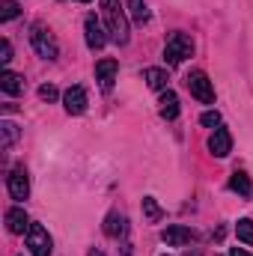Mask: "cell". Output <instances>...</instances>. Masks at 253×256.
<instances>
[{
  "instance_id": "cell-1",
  "label": "cell",
  "mask_w": 253,
  "mask_h": 256,
  "mask_svg": "<svg viewBox=\"0 0 253 256\" xmlns=\"http://www.w3.org/2000/svg\"><path fill=\"white\" fill-rule=\"evenodd\" d=\"M102 12H104V24H108V36L116 45L128 42V12L120 0H102Z\"/></svg>"
},
{
  "instance_id": "cell-2",
  "label": "cell",
  "mask_w": 253,
  "mask_h": 256,
  "mask_svg": "<svg viewBox=\"0 0 253 256\" xmlns=\"http://www.w3.org/2000/svg\"><path fill=\"white\" fill-rule=\"evenodd\" d=\"M30 45H33V51H36L42 60H57V54H60V45H57L54 33H51L45 24H33V30H30Z\"/></svg>"
},
{
  "instance_id": "cell-3",
  "label": "cell",
  "mask_w": 253,
  "mask_h": 256,
  "mask_svg": "<svg viewBox=\"0 0 253 256\" xmlns=\"http://www.w3.org/2000/svg\"><path fill=\"white\" fill-rule=\"evenodd\" d=\"M190 54H194V39H190L188 33H173L167 39V45H164V60L170 66L185 63Z\"/></svg>"
},
{
  "instance_id": "cell-4",
  "label": "cell",
  "mask_w": 253,
  "mask_h": 256,
  "mask_svg": "<svg viewBox=\"0 0 253 256\" xmlns=\"http://www.w3.org/2000/svg\"><path fill=\"white\" fill-rule=\"evenodd\" d=\"M185 84H188L190 96L196 98V102H202V104H212L214 102V84L208 80V74L206 72H190L188 78H185Z\"/></svg>"
},
{
  "instance_id": "cell-5",
  "label": "cell",
  "mask_w": 253,
  "mask_h": 256,
  "mask_svg": "<svg viewBox=\"0 0 253 256\" xmlns=\"http://www.w3.org/2000/svg\"><path fill=\"white\" fill-rule=\"evenodd\" d=\"M27 248H30L33 256H51L54 242H51V236H48V230L42 224H30V230H27Z\"/></svg>"
},
{
  "instance_id": "cell-6",
  "label": "cell",
  "mask_w": 253,
  "mask_h": 256,
  "mask_svg": "<svg viewBox=\"0 0 253 256\" xmlns=\"http://www.w3.org/2000/svg\"><path fill=\"white\" fill-rule=\"evenodd\" d=\"M84 36H86V45H90V51H102L104 45H108V27H102V21L96 18V15H86L84 18Z\"/></svg>"
},
{
  "instance_id": "cell-7",
  "label": "cell",
  "mask_w": 253,
  "mask_h": 256,
  "mask_svg": "<svg viewBox=\"0 0 253 256\" xmlns=\"http://www.w3.org/2000/svg\"><path fill=\"white\" fill-rule=\"evenodd\" d=\"M63 104H66V114H72V116H80L84 110H86V90L84 86H68L63 92Z\"/></svg>"
},
{
  "instance_id": "cell-8",
  "label": "cell",
  "mask_w": 253,
  "mask_h": 256,
  "mask_svg": "<svg viewBox=\"0 0 253 256\" xmlns=\"http://www.w3.org/2000/svg\"><path fill=\"white\" fill-rule=\"evenodd\" d=\"M208 152H212L214 158H226V155L232 152V134H230L226 128H214L212 137H208Z\"/></svg>"
},
{
  "instance_id": "cell-9",
  "label": "cell",
  "mask_w": 253,
  "mask_h": 256,
  "mask_svg": "<svg viewBox=\"0 0 253 256\" xmlns=\"http://www.w3.org/2000/svg\"><path fill=\"white\" fill-rule=\"evenodd\" d=\"M116 72H120V63H116V60H110V57L96 63V80L102 84V90H104V92H110V90H114V84H116Z\"/></svg>"
},
{
  "instance_id": "cell-10",
  "label": "cell",
  "mask_w": 253,
  "mask_h": 256,
  "mask_svg": "<svg viewBox=\"0 0 253 256\" xmlns=\"http://www.w3.org/2000/svg\"><path fill=\"white\" fill-rule=\"evenodd\" d=\"M161 238H164V244H170V248H185V244H190L196 236H194V230H188V226L173 224V226H167V230L161 232Z\"/></svg>"
},
{
  "instance_id": "cell-11",
  "label": "cell",
  "mask_w": 253,
  "mask_h": 256,
  "mask_svg": "<svg viewBox=\"0 0 253 256\" xmlns=\"http://www.w3.org/2000/svg\"><path fill=\"white\" fill-rule=\"evenodd\" d=\"M9 194H12V200H27V194H30V179H27V170H24V167H15V170L9 173Z\"/></svg>"
},
{
  "instance_id": "cell-12",
  "label": "cell",
  "mask_w": 253,
  "mask_h": 256,
  "mask_svg": "<svg viewBox=\"0 0 253 256\" xmlns=\"http://www.w3.org/2000/svg\"><path fill=\"white\" fill-rule=\"evenodd\" d=\"M6 230L12 232V236H24L27 230H30V218H27V212L24 208H9L6 212Z\"/></svg>"
},
{
  "instance_id": "cell-13",
  "label": "cell",
  "mask_w": 253,
  "mask_h": 256,
  "mask_svg": "<svg viewBox=\"0 0 253 256\" xmlns=\"http://www.w3.org/2000/svg\"><path fill=\"white\" fill-rule=\"evenodd\" d=\"M126 232H128V218L122 212H110V214L104 218V236L120 238V236H126Z\"/></svg>"
},
{
  "instance_id": "cell-14",
  "label": "cell",
  "mask_w": 253,
  "mask_h": 256,
  "mask_svg": "<svg viewBox=\"0 0 253 256\" xmlns=\"http://www.w3.org/2000/svg\"><path fill=\"white\" fill-rule=\"evenodd\" d=\"M158 114H161L164 120H176V116H179V96H176L173 90H164V92H161V98H158Z\"/></svg>"
},
{
  "instance_id": "cell-15",
  "label": "cell",
  "mask_w": 253,
  "mask_h": 256,
  "mask_svg": "<svg viewBox=\"0 0 253 256\" xmlns=\"http://www.w3.org/2000/svg\"><path fill=\"white\" fill-rule=\"evenodd\" d=\"M0 90H3L6 96H21V92H24V78L15 74V72H3V74H0Z\"/></svg>"
},
{
  "instance_id": "cell-16",
  "label": "cell",
  "mask_w": 253,
  "mask_h": 256,
  "mask_svg": "<svg viewBox=\"0 0 253 256\" xmlns=\"http://www.w3.org/2000/svg\"><path fill=\"white\" fill-rule=\"evenodd\" d=\"M143 80H146V84H149L152 90H161V92H164V90H167V80H170V78H167V72H164V68L152 66V68H146V72H143Z\"/></svg>"
},
{
  "instance_id": "cell-17",
  "label": "cell",
  "mask_w": 253,
  "mask_h": 256,
  "mask_svg": "<svg viewBox=\"0 0 253 256\" xmlns=\"http://www.w3.org/2000/svg\"><path fill=\"white\" fill-rule=\"evenodd\" d=\"M230 191H236L238 196H250V194H253V185H250V179H248V173L236 170V173L230 176Z\"/></svg>"
},
{
  "instance_id": "cell-18",
  "label": "cell",
  "mask_w": 253,
  "mask_h": 256,
  "mask_svg": "<svg viewBox=\"0 0 253 256\" xmlns=\"http://www.w3.org/2000/svg\"><path fill=\"white\" fill-rule=\"evenodd\" d=\"M128 18L134 24H146L149 21V6L146 0H128Z\"/></svg>"
},
{
  "instance_id": "cell-19",
  "label": "cell",
  "mask_w": 253,
  "mask_h": 256,
  "mask_svg": "<svg viewBox=\"0 0 253 256\" xmlns=\"http://www.w3.org/2000/svg\"><path fill=\"white\" fill-rule=\"evenodd\" d=\"M143 214H146V220H152V224L164 218V212H161V206H158L155 196H143Z\"/></svg>"
},
{
  "instance_id": "cell-20",
  "label": "cell",
  "mask_w": 253,
  "mask_h": 256,
  "mask_svg": "<svg viewBox=\"0 0 253 256\" xmlns=\"http://www.w3.org/2000/svg\"><path fill=\"white\" fill-rule=\"evenodd\" d=\"M236 236H238V242L253 244V220L250 218H242V220L236 224Z\"/></svg>"
},
{
  "instance_id": "cell-21",
  "label": "cell",
  "mask_w": 253,
  "mask_h": 256,
  "mask_svg": "<svg viewBox=\"0 0 253 256\" xmlns=\"http://www.w3.org/2000/svg\"><path fill=\"white\" fill-rule=\"evenodd\" d=\"M0 131H3V149H9V146L18 140V126L9 122V120H3V122H0Z\"/></svg>"
},
{
  "instance_id": "cell-22",
  "label": "cell",
  "mask_w": 253,
  "mask_h": 256,
  "mask_svg": "<svg viewBox=\"0 0 253 256\" xmlns=\"http://www.w3.org/2000/svg\"><path fill=\"white\" fill-rule=\"evenodd\" d=\"M18 3L15 0H0V18L3 21H12V18H18Z\"/></svg>"
},
{
  "instance_id": "cell-23",
  "label": "cell",
  "mask_w": 253,
  "mask_h": 256,
  "mask_svg": "<svg viewBox=\"0 0 253 256\" xmlns=\"http://www.w3.org/2000/svg\"><path fill=\"white\" fill-rule=\"evenodd\" d=\"M200 122L206 128H220V114H218V110H206V114L200 116Z\"/></svg>"
},
{
  "instance_id": "cell-24",
  "label": "cell",
  "mask_w": 253,
  "mask_h": 256,
  "mask_svg": "<svg viewBox=\"0 0 253 256\" xmlns=\"http://www.w3.org/2000/svg\"><path fill=\"white\" fill-rule=\"evenodd\" d=\"M57 96H60L57 86H51V84H42V86H39V98H42V102H54Z\"/></svg>"
},
{
  "instance_id": "cell-25",
  "label": "cell",
  "mask_w": 253,
  "mask_h": 256,
  "mask_svg": "<svg viewBox=\"0 0 253 256\" xmlns=\"http://www.w3.org/2000/svg\"><path fill=\"white\" fill-rule=\"evenodd\" d=\"M0 60H3V63H9V60H12V45H9V39H3V51H0Z\"/></svg>"
},
{
  "instance_id": "cell-26",
  "label": "cell",
  "mask_w": 253,
  "mask_h": 256,
  "mask_svg": "<svg viewBox=\"0 0 253 256\" xmlns=\"http://www.w3.org/2000/svg\"><path fill=\"white\" fill-rule=\"evenodd\" d=\"M230 256H253V254H248L244 248H232V250H230Z\"/></svg>"
},
{
  "instance_id": "cell-27",
  "label": "cell",
  "mask_w": 253,
  "mask_h": 256,
  "mask_svg": "<svg viewBox=\"0 0 253 256\" xmlns=\"http://www.w3.org/2000/svg\"><path fill=\"white\" fill-rule=\"evenodd\" d=\"M78 3H90V0H78Z\"/></svg>"
},
{
  "instance_id": "cell-28",
  "label": "cell",
  "mask_w": 253,
  "mask_h": 256,
  "mask_svg": "<svg viewBox=\"0 0 253 256\" xmlns=\"http://www.w3.org/2000/svg\"><path fill=\"white\" fill-rule=\"evenodd\" d=\"M92 256H102V254H92Z\"/></svg>"
},
{
  "instance_id": "cell-29",
  "label": "cell",
  "mask_w": 253,
  "mask_h": 256,
  "mask_svg": "<svg viewBox=\"0 0 253 256\" xmlns=\"http://www.w3.org/2000/svg\"><path fill=\"white\" fill-rule=\"evenodd\" d=\"M188 256H190V254H188Z\"/></svg>"
}]
</instances>
